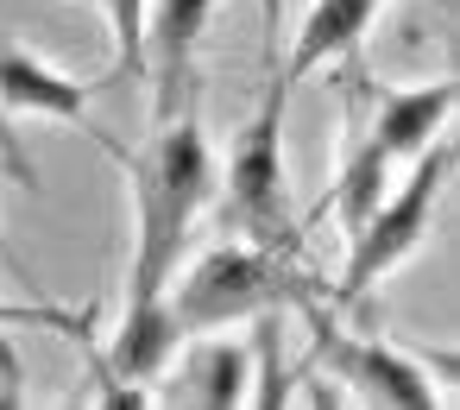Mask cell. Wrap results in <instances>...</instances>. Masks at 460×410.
Wrapping results in <instances>:
<instances>
[{"label": "cell", "mask_w": 460, "mask_h": 410, "mask_svg": "<svg viewBox=\"0 0 460 410\" xmlns=\"http://www.w3.org/2000/svg\"><path fill=\"white\" fill-rule=\"evenodd\" d=\"M303 322H309V334H315L322 366H328L353 397H366V404H422V410L447 404V385L429 379L410 347H391V341H372V334H347V328L334 322L328 297L309 303Z\"/></svg>", "instance_id": "obj_6"}, {"label": "cell", "mask_w": 460, "mask_h": 410, "mask_svg": "<svg viewBox=\"0 0 460 410\" xmlns=\"http://www.w3.org/2000/svg\"><path fill=\"white\" fill-rule=\"evenodd\" d=\"M0 171H7L13 183H26V190H39V171H32V158H26V146H20L13 114H7V108H0Z\"/></svg>", "instance_id": "obj_13"}, {"label": "cell", "mask_w": 460, "mask_h": 410, "mask_svg": "<svg viewBox=\"0 0 460 410\" xmlns=\"http://www.w3.org/2000/svg\"><path fill=\"white\" fill-rule=\"evenodd\" d=\"M284 102H290V83L271 70L265 95H259V114L240 127L227 165H221V202H227V221L265 246V253H284V259H303L309 253V221L296 215L290 202V183H284Z\"/></svg>", "instance_id": "obj_4"}, {"label": "cell", "mask_w": 460, "mask_h": 410, "mask_svg": "<svg viewBox=\"0 0 460 410\" xmlns=\"http://www.w3.org/2000/svg\"><path fill=\"white\" fill-rule=\"evenodd\" d=\"M20 391H26L20 353H13V341H0V404H20Z\"/></svg>", "instance_id": "obj_14"}, {"label": "cell", "mask_w": 460, "mask_h": 410, "mask_svg": "<svg viewBox=\"0 0 460 410\" xmlns=\"http://www.w3.org/2000/svg\"><path fill=\"white\" fill-rule=\"evenodd\" d=\"M341 95H347V127H341V171L334 190L322 202V215L341 221V234H353L372 202L391 190V177L441 133L447 108H454V76H435L422 89H385L366 76L359 51L341 58Z\"/></svg>", "instance_id": "obj_2"}, {"label": "cell", "mask_w": 460, "mask_h": 410, "mask_svg": "<svg viewBox=\"0 0 460 410\" xmlns=\"http://www.w3.org/2000/svg\"><path fill=\"white\" fill-rule=\"evenodd\" d=\"M7 322H32V328H58V334L89 341V309L70 316V309H51V303H0V328H7Z\"/></svg>", "instance_id": "obj_12"}, {"label": "cell", "mask_w": 460, "mask_h": 410, "mask_svg": "<svg viewBox=\"0 0 460 410\" xmlns=\"http://www.w3.org/2000/svg\"><path fill=\"white\" fill-rule=\"evenodd\" d=\"M328 290H315L303 259L265 253L252 240H227L215 253H202L183 278L164 284V309L177 334H202V328H234L271 309H309Z\"/></svg>", "instance_id": "obj_3"}, {"label": "cell", "mask_w": 460, "mask_h": 410, "mask_svg": "<svg viewBox=\"0 0 460 410\" xmlns=\"http://www.w3.org/2000/svg\"><path fill=\"white\" fill-rule=\"evenodd\" d=\"M177 379L164 385L171 397H202V404H240L252 379V347L227 341V328H202L177 341Z\"/></svg>", "instance_id": "obj_10"}, {"label": "cell", "mask_w": 460, "mask_h": 410, "mask_svg": "<svg viewBox=\"0 0 460 410\" xmlns=\"http://www.w3.org/2000/svg\"><path fill=\"white\" fill-rule=\"evenodd\" d=\"M114 26V51H120V76H146V20L152 0H95Z\"/></svg>", "instance_id": "obj_11"}, {"label": "cell", "mask_w": 460, "mask_h": 410, "mask_svg": "<svg viewBox=\"0 0 460 410\" xmlns=\"http://www.w3.org/2000/svg\"><path fill=\"white\" fill-rule=\"evenodd\" d=\"M441 190H447V146L429 139V146L403 165V183H391V190L372 202V215L347 234V265H341V278H334V290H328V309H353L372 284H385L397 265H410V259L422 253V240H429V227H435Z\"/></svg>", "instance_id": "obj_5"}, {"label": "cell", "mask_w": 460, "mask_h": 410, "mask_svg": "<svg viewBox=\"0 0 460 410\" xmlns=\"http://www.w3.org/2000/svg\"><path fill=\"white\" fill-rule=\"evenodd\" d=\"M89 139H102L133 183V265H127L120 328H114L108 360H102V391L120 404H139V397H152L158 372L171 366V353L183 341L171 328L164 284L177 278V265L196 240V221L208 215V202L221 190V158H215L196 108L158 114L146 146H120L102 127Z\"/></svg>", "instance_id": "obj_1"}, {"label": "cell", "mask_w": 460, "mask_h": 410, "mask_svg": "<svg viewBox=\"0 0 460 410\" xmlns=\"http://www.w3.org/2000/svg\"><path fill=\"white\" fill-rule=\"evenodd\" d=\"M378 7H385V0H309V13L296 20L290 45H278L271 70L296 89V83H303V76H315L322 64H341L347 51H359V45H366V32H372V20H378Z\"/></svg>", "instance_id": "obj_8"}, {"label": "cell", "mask_w": 460, "mask_h": 410, "mask_svg": "<svg viewBox=\"0 0 460 410\" xmlns=\"http://www.w3.org/2000/svg\"><path fill=\"white\" fill-rule=\"evenodd\" d=\"M259 13H265V51L278 58V45H284V0H259Z\"/></svg>", "instance_id": "obj_15"}, {"label": "cell", "mask_w": 460, "mask_h": 410, "mask_svg": "<svg viewBox=\"0 0 460 410\" xmlns=\"http://www.w3.org/2000/svg\"><path fill=\"white\" fill-rule=\"evenodd\" d=\"M0 108H7V114H45V120L95 133V120H89V83L51 70L45 58H32L13 39H0Z\"/></svg>", "instance_id": "obj_9"}, {"label": "cell", "mask_w": 460, "mask_h": 410, "mask_svg": "<svg viewBox=\"0 0 460 410\" xmlns=\"http://www.w3.org/2000/svg\"><path fill=\"white\" fill-rule=\"evenodd\" d=\"M215 20V0H152L146 20V70H152V102L158 114L196 108L202 102V39Z\"/></svg>", "instance_id": "obj_7"}]
</instances>
